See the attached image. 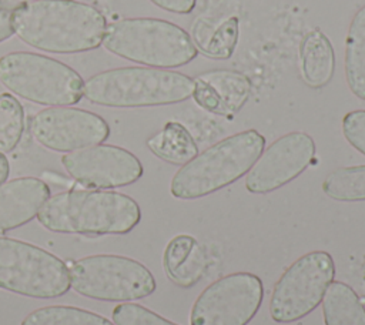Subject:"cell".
<instances>
[{
  "label": "cell",
  "mask_w": 365,
  "mask_h": 325,
  "mask_svg": "<svg viewBox=\"0 0 365 325\" xmlns=\"http://www.w3.org/2000/svg\"><path fill=\"white\" fill-rule=\"evenodd\" d=\"M13 29L26 44L47 53L73 54L97 48L107 21L96 7L77 0H34L13 11Z\"/></svg>",
  "instance_id": "obj_1"
},
{
  "label": "cell",
  "mask_w": 365,
  "mask_h": 325,
  "mask_svg": "<svg viewBox=\"0 0 365 325\" xmlns=\"http://www.w3.org/2000/svg\"><path fill=\"white\" fill-rule=\"evenodd\" d=\"M41 227L57 234L124 235L141 221L138 202L104 190H68L50 197L37 214Z\"/></svg>",
  "instance_id": "obj_2"
},
{
  "label": "cell",
  "mask_w": 365,
  "mask_h": 325,
  "mask_svg": "<svg viewBox=\"0 0 365 325\" xmlns=\"http://www.w3.org/2000/svg\"><path fill=\"white\" fill-rule=\"evenodd\" d=\"M265 148V137L254 130L228 135L174 174L170 192L178 200H198L217 192L248 174Z\"/></svg>",
  "instance_id": "obj_3"
},
{
  "label": "cell",
  "mask_w": 365,
  "mask_h": 325,
  "mask_svg": "<svg viewBox=\"0 0 365 325\" xmlns=\"http://www.w3.org/2000/svg\"><path fill=\"white\" fill-rule=\"evenodd\" d=\"M194 78L174 70L120 67L100 71L86 80L83 96L93 104L111 108L170 105L188 100Z\"/></svg>",
  "instance_id": "obj_4"
},
{
  "label": "cell",
  "mask_w": 365,
  "mask_h": 325,
  "mask_svg": "<svg viewBox=\"0 0 365 325\" xmlns=\"http://www.w3.org/2000/svg\"><path fill=\"white\" fill-rule=\"evenodd\" d=\"M107 51L154 68H175L191 63L198 50L187 30L155 17H127L107 26Z\"/></svg>",
  "instance_id": "obj_5"
},
{
  "label": "cell",
  "mask_w": 365,
  "mask_h": 325,
  "mask_svg": "<svg viewBox=\"0 0 365 325\" xmlns=\"http://www.w3.org/2000/svg\"><path fill=\"white\" fill-rule=\"evenodd\" d=\"M0 83L27 101L50 107L77 104L84 86L83 77L68 64L31 51L0 57Z\"/></svg>",
  "instance_id": "obj_6"
},
{
  "label": "cell",
  "mask_w": 365,
  "mask_h": 325,
  "mask_svg": "<svg viewBox=\"0 0 365 325\" xmlns=\"http://www.w3.org/2000/svg\"><path fill=\"white\" fill-rule=\"evenodd\" d=\"M70 287L81 296L103 302H131L157 288L153 272L140 261L117 254H94L71 262Z\"/></svg>",
  "instance_id": "obj_7"
},
{
  "label": "cell",
  "mask_w": 365,
  "mask_h": 325,
  "mask_svg": "<svg viewBox=\"0 0 365 325\" xmlns=\"http://www.w3.org/2000/svg\"><path fill=\"white\" fill-rule=\"evenodd\" d=\"M70 288L66 262L17 238L0 237V289L34 299H54Z\"/></svg>",
  "instance_id": "obj_8"
},
{
  "label": "cell",
  "mask_w": 365,
  "mask_h": 325,
  "mask_svg": "<svg viewBox=\"0 0 365 325\" xmlns=\"http://www.w3.org/2000/svg\"><path fill=\"white\" fill-rule=\"evenodd\" d=\"M335 279V262L327 251H311L295 259L275 282L269 315L277 324H291L315 311Z\"/></svg>",
  "instance_id": "obj_9"
},
{
  "label": "cell",
  "mask_w": 365,
  "mask_h": 325,
  "mask_svg": "<svg viewBox=\"0 0 365 325\" xmlns=\"http://www.w3.org/2000/svg\"><path fill=\"white\" fill-rule=\"evenodd\" d=\"M264 299L262 279L252 272L224 275L195 298L190 325H248Z\"/></svg>",
  "instance_id": "obj_10"
},
{
  "label": "cell",
  "mask_w": 365,
  "mask_h": 325,
  "mask_svg": "<svg viewBox=\"0 0 365 325\" xmlns=\"http://www.w3.org/2000/svg\"><path fill=\"white\" fill-rule=\"evenodd\" d=\"M30 131L37 144L57 153L97 145L110 137V125L101 115L68 105L40 110Z\"/></svg>",
  "instance_id": "obj_11"
},
{
  "label": "cell",
  "mask_w": 365,
  "mask_h": 325,
  "mask_svg": "<svg viewBox=\"0 0 365 325\" xmlns=\"http://www.w3.org/2000/svg\"><path fill=\"white\" fill-rule=\"evenodd\" d=\"M61 164L73 180L96 190L131 185L144 174L137 155L111 144H97L67 153L61 157Z\"/></svg>",
  "instance_id": "obj_12"
},
{
  "label": "cell",
  "mask_w": 365,
  "mask_h": 325,
  "mask_svg": "<svg viewBox=\"0 0 365 325\" xmlns=\"http://www.w3.org/2000/svg\"><path fill=\"white\" fill-rule=\"evenodd\" d=\"M315 153V141L308 133L291 131L281 135L262 151L248 171L247 191L268 194L287 185L308 168Z\"/></svg>",
  "instance_id": "obj_13"
},
{
  "label": "cell",
  "mask_w": 365,
  "mask_h": 325,
  "mask_svg": "<svg viewBox=\"0 0 365 325\" xmlns=\"http://www.w3.org/2000/svg\"><path fill=\"white\" fill-rule=\"evenodd\" d=\"M251 80L241 71L211 70L194 78V101L208 113L230 117L237 114L251 96Z\"/></svg>",
  "instance_id": "obj_14"
},
{
  "label": "cell",
  "mask_w": 365,
  "mask_h": 325,
  "mask_svg": "<svg viewBox=\"0 0 365 325\" xmlns=\"http://www.w3.org/2000/svg\"><path fill=\"white\" fill-rule=\"evenodd\" d=\"M50 198V187L36 177H19L0 185V234L26 225Z\"/></svg>",
  "instance_id": "obj_15"
},
{
  "label": "cell",
  "mask_w": 365,
  "mask_h": 325,
  "mask_svg": "<svg viewBox=\"0 0 365 325\" xmlns=\"http://www.w3.org/2000/svg\"><path fill=\"white\" fill-rule=\"evenodd\" d=\"M163 267L171 282L181 288H191L205 275L208 257L204 247L192 235L180 234L165 245Z\"/></svg>",
  "instance_id": "obj_16"
},
{
  "label": "cell",
  "mask_w": 365,
  "mask_h": 325,
  "mask_svg": "<svg viewBox=\"0 0 365 325\" xmlns=\"http://www.w3.org/2000/svg\"><path fill=\"white\" fill-rule=\"evenodd\" d=\"M299 68L311 88L325 87L335 73V51L329 37L321 30L308 31L299 43Z\"/></svg>",
  "instance_id": "obj_17"
},
{
  "label": "cell",
  "mask_w": 365,
  "mask_h": 325,
  "mask_svg": "<svg viewBox=\"0 0 365 325\" xmlns=\"http://www.w3.org/2000/svg\"><path fill=\"white\" fill-rule=\"evenodd\" d=\"M190 36L197 50L204 56L215 60H228L238 44L240 23L237 17H230L220 23L198 19Z\"/></svg>",
  "instance_id": "obj_18"
},
{
  "label": "cell",
  "mask_w": 365,
  "mask_h": 325,
  "mask_svg": "<svg viewBox=\"0 0 365 325\" xmlns=\"http://www.w3.org/2000/svg\"><path fill=\"white\" fill-rule=\"evenodd\" d=\"M148 150L160 160L184 165L198 154V145L188 128L178 121H168L147 140Z\"/></svg>",
  "instance_id": "obj_19"
},
{
  "label": "cell",
  "mask_w": 365,
  "mask_h": 325,
  "mask_svg": "<svg viewBox=\"0 0 365 325\" xmlns=\"http://www.w3.org/2000/svg\"><path fill=\"white\" fill-rule=\"evenodd\" d=\"M325 325H365V306L352 287L332 281L322 298Z\"/></svg>",
  "instance_id": "obj_20"
},
{
  "label": "cell",
  "mask_w": 365,
  "mask_h": 325,
  "mask_svg": "<svg viewBox=\"0 0 365 325\" xmlns=\"http://www.w3.org/2000/svg\"><path fill=\"white\" fill-rule=\"evenodd\" d=\"M345 78L351 93L365 101V6L354 14L345 37Z\"/></svg>",
  "instance_id": "obj_21"
},
{
  "label": "cell",
  "mask_w": 365,
  "mask_h": 325,
  "mask_svg": "<svg viewBox=\"0 0 365 325\" xmlns=\"http://www.w3.org/2000/svg\"><path fill=\"white\" fill-rule=\"evenodd\" d=\"M20 325H115L106 316L71 305H46L27 314Z\"/></svg>",
  "instance_id": "obj_22"
},
{
  "label": "cell",
  "mask_w": 365,
  "mask_h": 325,
  "mask_svg": "<svg viewBox=\"0 0 365 325\" xmlns=\"http://www.w3.org/2000/svg\"><path fill=\"white\" fill-rule=\"evenodd\" d=\"M322 191L335 201H365V164L331 171L322 181Z\"/></svg>",
  "instance_id": "obj_23"
},
{
  "label": "cell",
  "mask_w": 365,
  "mask_h": 325,
  "mask_svg": "<svg viewBox=\"0 0 365 325\" xmlns=\"http://www.w3.org/2000/svg\"><path fill=\"white\" fill-rule=\"evenodd\" d=\"M24 131V108L10 93L0 94V153H11Z\"/></svg>",
  "instance_id": "obj_24"
},
{
  "label": "cell",
  "mask_w": 365,
  "mask_h": 325,
  "mask_svg": "<svg viewBox=\"0 0 365 325\" xmlns=\"http://www.w3.org/2000/svg\"><path fill=\"white\" fill-rule=\"evenodd\" d=\"M111 316L115 325H178L150 308L134 302L115 305L111 311Z\"/></svg>",
  "instance_id": "obj_25"
},
{
  "label": "cell",
  "mask_w": 365,
  "mask_h": 325,
  "mask_svg": "<svg viewBox=\"0 0 365 325\" xmlns=\"http://www.w3.org/2000/svg\"><path fill=\"white\" fill-rule=\"evenodd\" d=\"M342 134L356 151L365 155V110H354L344 115Z\"/></svg>",
  "instance_id": "obj_26"
},
{
  "label": "cell",
  "mask_w": 365,
  "mask_h": 325,
  "mask_svg": "<svg viewBox=\"0 0 365 325\" xmlns=\"http://www.w3.org/2000/svg\"><path fill=\"white\" fill-rule=\"evenodd\" d=\"M157 7L177 14H188L194 10L197 0H150Z\"/></svg>",
  "instance_id": "obj_27"
},
{
  "label": "cell",
  "mask_w": 365,
  "mask_h": 325,
  "mask_svg": "<svg viewBox=\"0 0 365 325\" xmlns=\"http://www.w3.org/2000/svg\"><path fill=\"white\" fill-rule=\"evenodd\" d=\"M13 11L14 10L11 9L0 6V43L10 38L14 34Z\"/></svg>",
  "instance_id": "obj_28"
},
{
  "label": "cell",
  "mask_w": 365,
  "mask_h": 325,
  "mask_svg": "<svg viewBox=\"0 0 365 325\" xmlns=\"http://www.w3.org/2000/svg\"><path fill=\"white\" fill-rule=\"evenodd\" d=\"M9 174H10V164H9V160H7V157H6L3 153H0V185H1L3 182H6Z\"/></svg>",
  "instance_id": "obj_29"
},
{
  "label": "cell",
  "mask_w": 365,
  "mask_h": 325,
  "mask_svg": "<svg viewBox=\"0 0 365 325\" xmlns=\"http://www.w3.org/2000/svg\"><path fill=\"white\" fill-rule=\"evenodd\" d=\"M30 1H34V0H0V6L11 9V10H16L17 7H20L23 4H27Z\"/></svg>",
  "instance_id": "obj_30"
}]
</instances>
